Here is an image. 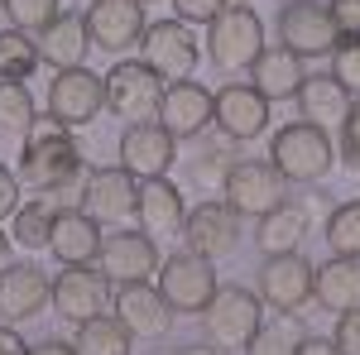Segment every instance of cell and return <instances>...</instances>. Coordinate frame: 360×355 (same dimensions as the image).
I'll return each instance as SVG.
<instances>
[{"label": "cell", "instance_id": "obj_35", "mask_svg": "<svg viewBox=\"0 0 360 355\" xmlns=\"http://www.w3.org/2000/svg\"><path fill=\"white\" fill-rule=\"evenodd\" d=\"M298 346H303V331L288 327V322H278V327L255 331V341L245 346V355H298Z\"/></svg>", "mask_w": 360, "mask_h": 355}, {"label": "cell", "instance_id": "obj_4", "mask_svg": "<svg viewBox=\"0 0 360 355\" xmlns=\"http://www.w3.org/2000/svg\"><path fill=\"white\" fill-rule=\"evenodd\" d=\"M259 53H264V20L245 0H231L207 25V58L217 67H250Z\"/></svg>", "mask_w": 360, "mask_h": 355}, {"label": "cell", "instance_id": "obj_14", "mask_svg": "<svg viewBox=\"0 0 360 355\" xmlns=\"http://www.w3.org/2000/svg\"><path fill=\"white\" fill-rule=\"evenodd\" d=\"M82 20H86L91 44H96L101 53H125V49H135L139 39H144V29H149V15H144L139 0H91L82 10Z\"/></svg>", "mask_w": 360, "mask_h": 355}, {"label": "cell", "instance_id": "obj_39", "mask_svg": "<svg viewBox=\"0 0 360 355\" xmlns=\"http://www.w3.org/2000/svg\"><path fill=\"white\" fill-rule=\"evenodd\" d=\"M341 164L360 173V96L346 110V125H341Z\"/></svg>", "mask_w": 360, "mask_h": 355}, {"label": "cell", "instance_id": "obj_45", "mask_svg": "<svg viewBox=\"0 0 360 355\" xmlns=\"http://www.w3.org/2000/svg\"><path fill=\"white\" fill-rule=\"evenodd\" d=\"M29 355H77V346H68V341H39Z\"/></svg>", "mask_w": 360, "mask_h": 355}, {"label": "cell", "instance_id": "obj_22", "mask_svg": "<svg viewBox=\"0 0 360 355\" xmlns=\"http://www.w3.org/2000/svg\"><path fill=\"white\" fill-rule=\"evenodd\" d=\"M49 250H53V259L63 264V269H72V264H91V259L101 254V226L86 217L82 207H63V212L53 217Z\"/></svg>", "mask_w": 360, "mask_h": 355}, {"label": "cell", "instance_id": "obj_11", "mask_svg": "<svg viewBox=\"0 0 360 355\" xmlns=\"http://www.w3.org/2000/svg\"><path fill=\"white\" fill-rule=\"evenodd\" d=\"M312 269L317 264H307L298 250L293 254H269L259 264V288L255 293H259V302H269L278 317H293L312 302Z\"/></svg>", "mask_w": 360, "mask_h": 355}, {"label": "cell", "instance_id": "obj_2", "mask_svg": "<svg viewBox=\"0 0 360 355\" xmlns=\"http://www.w3.org/2000/svg\"><path fill=\"white\" fill-rule=\"evenodd\" d=\"M269 164L288 178V183H322L336 164V144L327 130L307 125V120H293V125H278L274 139H269Z\"/></svg>", "mask_w": 360, "mask_h": 355}, {"label": "cell", "instance_id": "obj_13", "mask_svg": "<svg viewBox=\"0 0 360 355\" xmlns=\"http://www.w3.org/2000/svg\"><path fill=\"white\" fill-rule=\"evenodd\" d=\"M111 298H115L111 278H106L101 269H91V264H72V269H63L53 278V312L63 317V322H72V327L101 317Z\"/></svg>", "mask_w": 360, "mask_h": 355}, {"label": "cell", "instance_id": "obj_27", "mask_svg": "<svg viewBox=\"0 0 360 355\" xmlns=\"http://www.w3.org/2000/svg\"><path fill=\"white\" fill-rule=\"evenodd\" d=\"M303 58L298 53H288L283 44L278 49H264V53L250 63V86L274 106V101H293L298 96V86H303Z\"/></svg>", "mask_w": 360, "mask_h": 355}, {"label": "cell", "instance_id": "obj_18", "mask_svg": "<svg viewBox=\"0 0 360 355\" xmlns=\"http://www.w3.org/2000/svg\"><path fill=\"white\" fill-rule=\"evenodd\" d=\"M178 154V139L168 135L159 120H139V125H125L120 130V168L130 178H164L168 164Z\"/></svg>", "mask_w": 360, "mask_h": 355}, {"label": "cell", "instance_id": "obj_15", "mask_svg": "<svg viewBox=\"0 0 360 355\" xmlns=\"http://www.w3.org/2000/svg\"><path fill=\"white\" fill-rule=\"evenodd\" d=\"M139 207V178H130L125 168H91L82 183V212L96 226H120L130 221Z\"/></svg>", "mask_w": 360, "mask_h": 355}, {"label": "cell", "instance_id": "obj_37", "mask_svg": "<svg viewBox=\"0 0 360 355\" xmlns=\"http://www.w3.org/2000/svg\"><path fill=\"white\" fill-rule=\"evenodd\" d=\"M236 164H240L236 149H207V154L193 164V178L197 183H226V173H231Z\"/></svg>", "mask_w": 360, "mask_h": 355}, {"label": "cell", "instance_id": "obj_38", "mask_svg": "<svg viewBox=\"0 0 360 355\" xmlns=\"http://www.w3.org/2000/svg\"><path fill=\"white\" fill-rule=\"evenodd\" d=\"M231 0H173V20L183 25H212Z\"/></svg>", "mask_w": 360, "mask_h": 355}, {"label": "cell", "instance_id": "obj_49", "mask_svg": "<svg viewBox=\"0 0 360 355\" xmlns=\"http://www.w3.org/2000/svg\"><path fill=\"white\" fill-rule=\"evenodd\" d=\"M0 10H5V0H0Z\"/></svg>", "mask_w": 360, "mask_h": 355}, {"label": "cell", "instance_id": "obj_16", "mask_svg": "<svg viewBox=\"0 0 360 355\" xmlns=\"http://www.w3.org/2000/svg\"><path fill=\"white\" fill-rule=\"evenodd\" d=\"M183 240H188L193 254H207V259L217 264L226 254H236V245H240V217H236L226 202H212V197H207V202H197L193 212H188Z\"/></svg>", "mask_w": 360, "mask_h": 355}, {"label": "cell", "instance_id": "obj_33", "mask_svg": "<svg viewBox=\"0 0 360 355\" xmlns=\"http://www.w3.org/2000/svg\"><path fill=\"white\" fill-rule=\"evenodd\" d=\"M322 235H327V250H332V254H351V259H360V197L332 207Z\"/></svg>", "mask_w": 360, "mask_h": 355}, {"label": "cell", "instance_id": "obj_23", "mask_svg": "<svg viewBox=\"0 0 360 355\" xmlns=\"http://www.w3.org/2000/svg\"><path fill=\"white\" fill-rule=\"evenodd\" d=\"M111 307L135 336H164L168 322H173V307L159 293V283H125V288H115Z\"/></svg>", "mask_w": 360, "mask_h": 355}, {"label": "cell", "instance_id": "obj_24", "mask_svg": "<svg viewBox=\"0 0 360 355\" xmlns=\"http://www.w3.org/2000/svg\"><path fill=\"white\" fill-rule=\"evenodd\" d=\"M312 231V207L307 202H278L274 212H264L255 226V250L269 259V254H293Z\"/></svg>", "mask_w": 360, "mask_h": 355}, {"label": "cell", "instance_id": "obj_28", "mask_svg": "<svg viewBox=\"0 0 360 355\" xmlns=\"http://www.w3.org/2000/svg\"><path fill=\"white\" fill-rule=\"evenodd\" d=\"M86 44H91L86 20H82V15H72V10H63L53 25L39 34V58H44L53 72H68V67H82Z\"/></svg>", "mask_w": 360, "mask_h": 355}, {"label": "cell", "instance_id": "obj_21", "mask_svg": "<svg viewBox=\"0 0 360 355\" xmlns=\"http://www.w3.org/2000/svg\"><path fill=\"white\" fill-rule=\"evenodd\" d=\"M144 235L168 240V235H183V221H188V202L183 192L173 188L168 178H144L139 183V207H135Z\"/></svg>", "mask_w": 360, "mask_h": 355}, {"label": "cell", "instance_id": "obj_9", "mask_svg": "<svg viewBox=\"0 0 360 355\" xmlns=\"http://www.w3.org/2000/svg\"><path fill=\"white\" fill-rule=\"evenodd\" d=\"M217 288H221L217 283V264L207 254L183 250V254H168L164 264H159V293L168 298L173 312H197L202 317Z\"/></svg>", "mask_w": 360, "mask_h": 355}, {"label": "cell", "instance_id": "obj_36", "mask_svg": "<svg viewBox=\"0 0 360 355\" xmlns=\"http://www.w3.org/2000/svg\"><path fill=\"white\" fill-rule=\"evenodd\" d=\"M332 77L351 96H360V34H341V44L332 49Z\"/></svg>", "mask_w": 360, "mask_h": 355}, {"label": "cell", "instance_id": "obj_47", "mask_svg": "<svg viewBox=\"0 0 360 355\" xmlns=\"http://www.w3.org/2000/svg\"><path fill=\"white\" fill-rule=\"evenodd\" d=\"M173 355H221V351H217V346H212V351H207V346H188V351H173Z\"/></svg>", "mask_w": 360, "mask_h": 355}, {"label": "cell", "instance_id": "obj_7", "mask_svg": "<svg viewBox=\"0 0 360 355\" xmlns=\"http://www.w3.org/2000/svg\"><path fill=\"white\" fill-rule=\"evenodd\" d=\"M139 58H144L168 86V82H188V77H193L202 49H197L193 25H183V20H149L144 39H139Z\"/></svg>", "mask_w": 360, "mask_h": 355}, {"label": "cell", "instance_id": "obj_44", "mask_svg": "<svg viewBox=\"0 0 360 355\" xmlns=\"http://www.w3.org/2000/svg\"><path fill=\"white\" fill-rule=\"evenodd\" d=\"M298 355H341V351H336V341H332V336H303Z\"/></svg>", "mask_w": 360, "mask_h": 355}, {"label": "cell", "instance_id": "obj_25", "mask_svg": "<svg viewBox=\"0 0 360 355\" xmlns=\"http://www.w3.org/2000/svg\"><path fill=\"white\" fill-rule=\"evenodd\" d=\"M298 110H303V120L307 125H317V130H341L346 125V110H351V91L336 82L332 72H317V77H303V86H298Z\"/></svg>", "mask_w": 360, "mask_h": 355}, {"label": "cell", "instance_id": "obj_6", "mask_svg": "<svg viewBox=\"0 0 360 355\" xmlns=\"http://www.w3.org/2000/svg\"><path fill=\"white\" fill-rule=\"evenodd\" d=\"M221 202L236 212V217H264V212H274L278 202H288V178L278 173L269 159H240V164L226 173L221 183Z\"/></svg>", "mask_w": 360, "mask_h": 355}, {"label": "cell", "instance_id": "obj_50", "mask_svg": "<svg viewBox=\"0 0 360 355\" xmlns=\"http://www.w3.org/2000/svg\"><path fill=\"white\" fill-rule=\"evenodd\" d=\"M245 5H250V0H245Z\"/></svg>", "mask_w": 360, "mask_h": 355}, {"label": "cell", "instance_id": "obj_8", "mask_svg": "<svg viewBox=\"0 0 360 355\" xmlns=\"http://www.w3.org/2000/svg\"><path fill=\"white\" fill-rule=\"evenodd\" d=\"M278 44L298 58H322L341 44V29L322 0H283L278 5Z\"/></svg>", "mask_w": 360, "mask_h": 355}, {"label": "cell", "instance_id": "obj_20", "mask_svg": "<svg viewBox=\"0 0 360 355\" xmlns=\"http://www.w3.org/2000/svg\"><path fill=\"white\" fill-rule=\"evenodd\" d=\"M49 302H53V283L39 264H5L0 269V317L10 327L39 317Z\"/></svg>", "mask_w": 360, "mask_h": 355}, {"label": "cell", "instance_id": "obj_31", "mask_svg": "<svg viewBox=\"0 0 360 355\" xmlns=\"http://www.w3.org/2000/svg\"><path fill=\"white\" fill-rule=\"evenodd\" d=\"M39 44L25 29H0V82H29V72L39 67Z\"/></svg>", "mask_w": 360, "mask_h": 355}, {"label": "cell", "instance_id": "obj_26", "mask_svg": "<svg viewBox=\"0 0 360 355\" xmlns=\"http://www.w3.org/2000/svg\"><path fill=\"white\" fill-rule=\"evenodd\" d=\"M312 302H322L327 312H356L360 307V259L332 254L312 269Z\"/></svg>", "mask_w": 360, "mask_h": 355}, {"label": "cell", "instance_id": "obj_32", "mask_svg": "<svg viewBox=\"0 0 360 355\" xmlns=\"http://www.w3.org/2000/svg\"><path fill=\"white\" fill-rule=\"evenodd\" d=\"M53 207L49 202H25L15 217H10V235H15V245H25V250H39V245H49V235H53Z\"/></svg>", "mask_w": 360, "mask_h": 355}, {"label": "cell", "instance_id": "obj_5", "mask_svg": "<svg viewBox=\"0 0 360 355\" xmlns=\"http://www.w3.org/2000/svg\"><path fill=\"white\" fill-rule=\"evenodd\" d=\"M159 101H164V77L135 58V63H115L106 72V110L120 115L125 125L139 120H159Z\"/></svg>", "mask_w": 360, "mask_h": 355}, {"label": "cell", "instance_id": "obj_10", "mask_svg": "<svg viewBox=\"0 0 360 355\" xmlns=\"http://www.w3.org/2000/svg\"><path fill=\"white\" fill-rule=\"evenodd\" d=\"M101 110H106V77H96L91 67L53 72V82H49V115L58 125L77 130V125H91Z\"/></svg>", "mask_w": 360, "mask_h": 355}, {"label": "cell", "instance_id": "obj_42", "mask_svg": "<svg viewBox=\"0 0 360 355\" xmlns=\"http://www.w3.org/2000/svg\"><path fill=\"white\" fill-rule=\"evenodd\" d=\"M327 10L341 34H360V0H327Z\"/></svg>", "mask_w": 360, "mask_h": 355}, {"label": "cell", "instance_id": "obj_40", "mask_svg": "<svg viewBox=\"0 0 360 355\" xmlns=\"http://www.w3.org/2000/svg\"><path fill=\"white\" fill-rule=\"evenodd\" d=\"M332 341H336V351H341V355H360V307H356V312H341V317H336Z\"/></svg>", "mask_w": 360, "mask_h": 355}, {"label": "cell", "instance_id": "obj_1", "mask_svg": "<svg viewBox=\"0 0 360 355\" xmlns=\"http://www.w3.org/2000/svg\"><path fill=\"white\" fill-rule=\"evenodd\" d=\"M72 178H86L82 149H77V139L68 135V125H58L53 115H44L34 125V135L25 139L20 183L34 188V192H49V188H68Z\"/></svg>", "mask_w": 360, "mask_h": 355}, {"label": "cell", "instance_id": "obj_17", "mask_svg": "<svg viewBox=\"0 0 360 355\" xmlns=\"http://www.w3.org/2000/svg\"><path fill=\"white\" fill-rule=\"evenodd\" d=\"M212 120H217V130H221L231 144H245V139H259L269 130V101L250 82H226V86H217V110H212Z\"/></svg>", "mask_w": 360, "mask_h": 355}, {"label": "cell", "instance_id": "obj_48", "mask_svg": "<svg viewBox=\"0 0 360 355\" xmlns=\"http://www.w3.org/2000/svg\"><path fill=\"white\" fill-rule=\"evenodd\" d=\"M139 5H154V0H139Z\"/></svg>", "mask_w": 360, "mask_h": 355}, {"label": "cell", "instance_id": "obj_41", "mask_svg": "<svg viewBox=\"0 0 360 355\" xmlns=\"http://www.w3.org/2000/svg\"><path fill=\"white\" fill-rule=\"evenodd\" d=\"M20 192H25V183H20V173L0 164V221H5V217H15V212L25 207V202H20Z\"/></svg>", "mask_w": 360, "mask_h": 355}, {"label": "cell", "instance_id": "obj_29", "mask_svg": "<svg viewBox=\"0 0 360 355\" xmlns=\"http://www.w3.org/2000/svg\"><path fill=\"white\" fill-rule=\"evenodd\" d=\"M77 355H130V346H135V331L125 327L115 312H101V317H91V322H82L77 327Z\"/></svg>", "mask_w": 360, "mask_h": 355}, {"label": "cell", "instance_id": "obj_3", "mask_svg": "<svg viewBox=\"0 0 360 355\" xmlns=\"http://www.w3.org/2000/svg\"><path fill=\"white\" fill-rule=\"evenodd\" d=\"M259 327H264V302L245 283H221L202 312V331L217 351H245Z\"/></svg>", "mask_w": 360, "mask_h": 355}, {"label": "cell", "instance_id": "obj_34", "mask_svg": "<svg viewBox=\"0 0 360 355\" xmlns=\"http://www.w3.org/2000/svg\"><path fill=\"white\" fill-rule=\"evenodd\" d=\"M5 15H10V25L25 29V34H29V29L44 34V29L63 15V0H5Z\"/></svg>", "mask_w": 360, "mask_h": 355}, {"label": "cell", "instance_id": "obj_12", "mask_svg": "<svg viewBox=\"0 0 360 355\" xmlns=\"http://www.w3.org/2000/svg\"><path fill=\"white\" fill-rule=\"evenodd\" d=\"M159 245H154V235H144V231H115L101 240V254H96V269L111 278L115 288H125V283H149L154 273H159Z\"/></svg>", "mask_w": 360, "mask_h": 355}, {"label": "cell", "instance_id": "obj_43", "mask_svg": "<svg viewBox=\"0 0 360 355\" xmlns=\"http://www.w3.org/2000/svg\"><path fill=\"white\" fill-rule=\"evenodd\" d=\"M29 351H34V346H25V336L5 322V327H0V355H29Z\"/></svg>", "mask_w": 360, "mask_h": 355}, {"label": "cell", "instance_id": "obj_30", "mask_svg": "<svg viewBox=\"0 0 360 355\" xmlns=\"http://www.w3.org/2000/svg\"><path fill=\"white\" fill-rule=\"evenodd\" d=\"M34 125H39V110L25 82H0V144H25Z\"/></svg>", "mask_w": 360, "mask_h": 355}, {"label": "cell", "instance_id": "obj_19", "mask_svg": "<svg viewBox=\"0 0 360 355\" xmlns=\"http://www.w3.org/2000/svg\"><path fill=\"white\" fill-rule=\"evenodd\" d=\"M212 110H217V91H207L202 82H168L164 101H159V125L173 139H193L212 125Z\"/></svg>", "mask_w": 360, "mask_h": 355}, {"label": "cell", "instance_id": "obj_46", "mask_svg": "<svg viewBox=\"0 0 360 355\" xmlns=\"http://www.w3.org/2000/svg\"><path fill=\"white\" fill-rule=\"evenodd\" d=\"M5 264H10V235L0 231V269H5Z\"/></svg>", "mask_w": 360, "mask_h": 355}]
</instances>
